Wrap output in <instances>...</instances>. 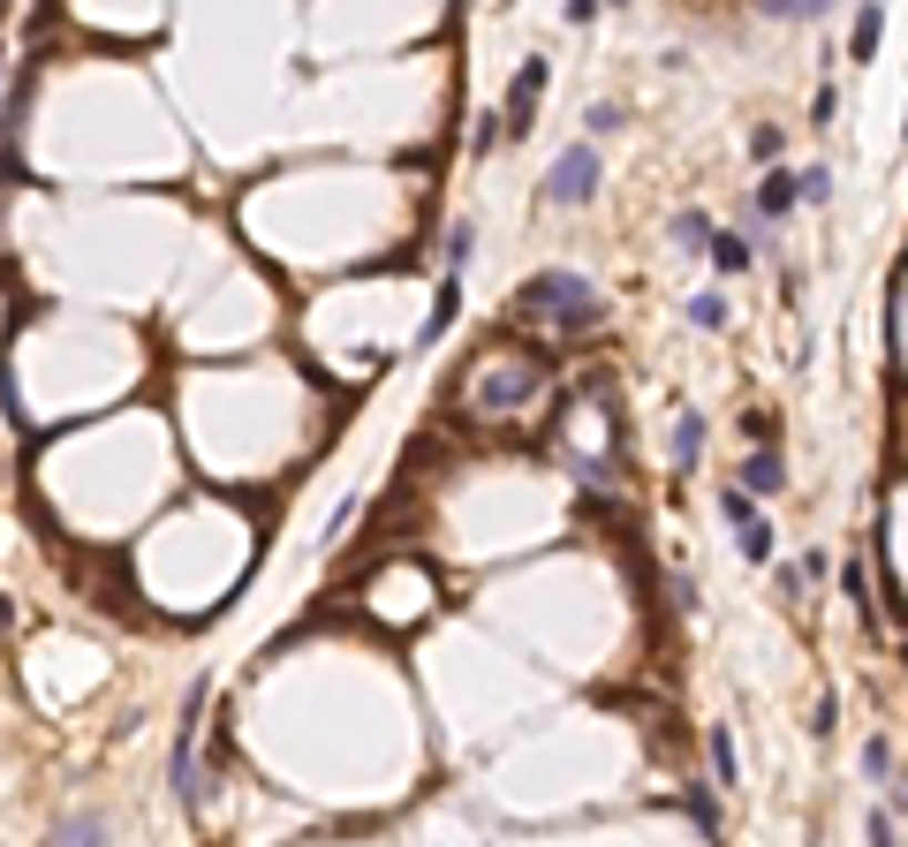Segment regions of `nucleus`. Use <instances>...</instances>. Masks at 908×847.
<instances>
[{
	"mask_svg": "<svg viewBox=\"0 0 908 847\" xmlns=\"http://www.w3.org/2000/svg\"><path fill=\"white\" fill-rule=\"evenodd\" d=\"M516 318H553L561 334H591L605 318V303H599L591 280H575L568 265H553V273H530L516 288Z\"/></svg>",
	"mask_w": 908,
	"mask_h": 847,
	"instance_id": "f257e3e1",
	"label": "nucleus"
},
{
	"mask_svg": "<svg viewBox=\"0 0 908 847\" xmlns=\"http://www.w3.org/2000/svg\"><path fill=\"white\" fill-rule=\"evenodd\" d=\"M545 197L553 205H583V197H599V144H568L553 174H545Z\"/></svg>",
	"mask_w": 908,
	"mask_h": 847,
	"instance_id": "f03ea898",
	"label": "nucleus"
},
{
	"mask_svg": "<svg viewBox=\"0 0 908 847\" xmlns=\"http://www.w3.org/2000/svg\"><path fill=\"white\" fill-rule=\"evenodd\" d=\"M545 84H553V69L545 61H522V76L508 84V106H500V129H530V114H538V99H545Z\"/></svg>",
	"mask_w": 908,
	"mask_h": 847,
	"instance_id": "7ed1b4c3",
	"label": "nucleus"
},
{
	"mask_svg": "<svg viewBox=\"0 0 908 847\" xmlns=\"http://www.w3.org/2000/svg\"><path fill=\"white\" fill-rule=\"evenodd\" d=\"M779 484H787V462H779V447H749V462H742V500H749V492H779Z\"/></svg>",
	"mask_w": 908,
	"mask_h": 847,
	"instance_id": "20e7f679",
	"label": "nucleus"
},
{
	"mask_svg": "<svg viewBox=\"0 0 908 847\" xmlns=\"http://www.w3.org/2000/svg\"><path fill=\"white\" fill-rule=\"evenodd\" d=\"M901 310H908V273H886V364L901 371Z\"/></svg>",
	"mask_w": 908,
	"mask_h": 847,
	"instance_id": "39448f33",
	"label": "nucleus"
},
{
	"mask_svg": "<svg viewBox=\"0 0 908 847\" xmlns=\"http://www.w3.org/2000/svg\"><path fill=\"white\" fill-rule=\"evenodd\" d=\"M53 847H106V817H99V809H76V817H61Z\"/></svg>",
	"mask_w": 908,
	"mask_h": 847,
	"instance_id": "423d86ee",
	"label": "nucleus"
},
{
	"mask_svg": "<svg viewBox=\"0 0 908 847\" xmlns=\"http://www.w3.org/2000/svg\"><path fill=\"white\" fill-rule=\"evenodd\" d=\"M795 205V174H765V182H757V197H749V212H765V220H779V212Z\"/></svg>",
	"mask_w": 908,
	"mask_h": 847,
	"instance_id": "0eeeda50",
	"label": "nucleus"
},
{
	"mask_svg": "<svg viewBox=\"0 0 908 847\" xmlns=\"http://www.w3.org/2000/svg\"><path fill=\"white\" fill-rule=\"evenodd\" d=\"M735 538H742V560H757V568H765V560H773V522H765V514L749 508L735 522Z\"/></svg>",
	"mask_w": 908,
	"mask_h": 847,
	"instance_id": "6e6552de",
	"label": "nucleus"
},
{
	"mask_svg": "<svg viewBox=\"0 0 908 847\" xmlns=\"http://www.w3.org/2000/svg\"><path fill=\"white\" fill-rule=\"evenodd\" d=\"M878 39H886V8H856V61H870V53H878Z\"/></svg>",
	"mask_w": 908,
	"mask_h": 847,
	"instance_id": "1a4fd4ad",
	"label": "nucleus"
},
{
	"mask_svg": "<svg viewBox=\"0 0 908 847\" xmlns=\"http://www.w3.org/2000/svg\"><path fill=\"white\" fill-rule=\"evenodd\" d=\"M712 265H720V273H749V235H712Z\"/></svg>",
	"mask_w": 908,
	"mask_h": 847,
	"instance_id": "9d476101",
	"label": "nucleus"
},
{
	"mask_svg": "<svg viewBox=\"0 0 908 847\" xmlns=\"http://www.w3.org/2000/svg\"><path fill=\"white\" fill-rule=\"evenodd\" d=\"M470 243H477V227H470V220H455V227H447V243H439V251H447V280H462V265H470Z\"/></svg>",
	"mask_w": 908,
	"mask_h": 847,
	"instance_id": "9b49d317",
	"label": "nucleus"
},
{
	"mask_svg": "<svg viewBox=\"0 0 908 847\" xmlns=\"http://www.w3.org/2000/svg\"><path fill=\"white\" fill-rule=\"evenodd\" d=\"M455 310H462V280H447V288H439L432 318H425V340H439V334H447V326H455Z\"/></svg>",
	"mask_w": 908,
	"mask_h": 847,
	"instance_id": "f8f14e48",
	"label": "nucleus"
},
{
	"mask_svg": "<svg viewBox=\"0 0 908 847\" xmlns=\"http://www.w3.org/2000/svg\"><path fill=\"white\" fill-rule=\"evenodd\" d=\"M704 455V417H682L674 424V469H690Z\"/></svg>",
	"mask_w": 908,
	"mask_h": 847,
	"instance_id": "ddd939ff",
	"label": "nucleus"
},
{
	"mask_svg": "<svg viewBox=\"0 0 908 847\" xmlns=\"http://www.w3.org/2000/svg\"><path fill=\"white\" fill-rule=\"evenodd\" d=\"M674 243L682 251H712V220L704 212H674Z\"/></svg>",
	"mask_w": 908,
	"mask_h": 847,
	"instance_id": "4468645a",
	"label": "nucleus"
},
{
	"mask_svg": "<svg viewBox=\"0 0 908 847\" xmlns=\"http://www.w3.org/2000/svg\"><path fill=\"white\" fill-rule=\"evenodd\" d=\"M864 772L870 779H894V734H870L864 742Z\"/></svg>",
	"mask_w": 908,
	"mask_h": 847,
	"instance_id": "2eb2a0df",
	"label": "nucleus"
},
{
	"mask_svg": "<svg viewBox=\"0 0 908 847\" xmlns=\"http://www.w3.org/2000/svg\"><path fill=\"white\" fill-rule=\"evenodd\" d=\"M795 197H803V205H825V197H833V167H803L795 174Z\"/></svg>",
	"mask_w": 908,
	"mask_h": 847,
	"instance_id": "dca6fc26",
	"label": "nucleus"
},
{
	"mask_svg": "<svg viewBox=\"0 0 908 847\" xmlns=\"http://www.w3.org/2000/svg\"><path fill=\"white\" fill-rule=\"evenodd\" d=\"M690 326L720 334V326H727V296H690Z\"/></svg>",
	"mask_w": 908,
	"mask_h": 847,
	"instance_id": "f3484780",
	"label": "nucleus"
},
{
	"mask_svg": "<svg viewBox=\"0 0 908 847\" xmlns=\"http://www.w3.org/2000/svg\"><path fill=\"white\" fill-rule=\"evenodd\" d=\"M682 809H690L696 825H704V840L720 847V803H712V795H704V787H690V803H682Z\"/></svg>",
	"mask_w": 908,
	"mask_h": 847,
	"instance_id": "a211bd4d",
	"label": "nucleus"
},
{
	"mask_svg": "<svg viewBox=\"0 0 908 847\" xmlns=\"http://www.w3.org/2000/svg\"><path fill=\"white\" fill-rule=\"evenodd\" d=\"M870 847H901V809H870Z\"/></svg>",
	"mask_w": 908,
	"mask_h": 847,
	"instance_id": "6ab92c4d",
	"label": "nucleus"
},
{
	"mask_svg": "<svg viewBox=\"0 0 908 847\" xmlns=\"http://www.w3.org/2000/svg\"><path fill=\"white\" fill-rule=\"evenodd\" d=\"M712 772L735 787V734H727V726H712Z\"/></svg>",
	"mask_w": 908,
	"mask_h": 847,
	"instance_id": "aec40b11",
	"label": "nucleus"
},
{
	"mask_svg": "<svg viewBox=\"0 0 908 847\" xmlns=\"http://www.w3.org/2000/svg\"><path fill=\"white\" fill-rule=\"evenodd\" d=\"M779 152H787V129H749V160H765V167H773Z\"/></svg>",
	"mask_w": 908,
	"mask_h": 847,
	"instance_id": "412c9836",
	"label": "nucleus"
},
{
	"mask_svg": "<svg viewBox=\"0 0 908 847\" xmlns=\"http://www.w3.org/2000/svg\"><path fill=\"white\" fill-rule=\"evenodd\" d=\"M561 23H568V31H575V23H599V0H568Z\"/></svg>",
	"mask_w": 908,
	"mask_h": 847,
	"instance_id": "4be33fe9",
	"label": "nucleus"
},
{
	"mask_svg": "<svg viewBox=\"0 0 908 847\" xmlns=\"http://www.w3.org/2000/svg\"><path fill=\"white\" fill-rule=\"evenodd\" d=\"M348 522H356V500H341V508H334V522H326V552H334V538H341Z\"/></svg>",
	"mask_w": 908,
	"mask_h": 847,
	"instance_id": "5701e85b",
	"label": "nucleus"
},
{
	"mask_svg": "<svg viewBox=\"0 0 908 847\" xmlns=\"http://www.w3.org/2000/svg\"><path fill=\"white\" fill-rule=\"evenodd\" d=\"M0 635H8V605H0Z\"/></svg>",
	"mask_w": 908,
	"mask_h": 847,
	"instance_id": "b1692460",
	"label": "nucleus"
}]
</instances>
